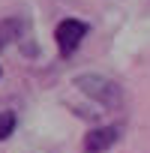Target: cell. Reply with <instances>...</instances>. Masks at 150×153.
Instances as JSON below:
<instances>
[{
    "label": "cell",
    "instance_id": "1",
    "mask_svg": "<svg viewBox=\"0 0 150 153\" xmlns=\"http://www.w3.org/2000/svg\"><path fill=\"white\" fill-rule=\"evenodd\" d=\"M75 87H78L87 99H93V102H99L102 108H111V111L123 108V102H126L123 87H120L114 78H108V75L84 72V75H78V78H75Z\"/></svg>",
    "mask_w": 150,
    "mask_h": 153
},
{
    "label": "cell",
    "instance_id": "5",
    "mask_svg": "<svg viewBox=\"0 0 150 153\" xmlns=\"http://www.w3.org/2000/svg\"><path fill=\"white\" fill-rule=\"evenodd\" d=\"M15 123H18V117H15L12 111H0V141L9 138V135L15 132Z\"/></svg>",
    "mask_w": 150,
    "mask_h": 153
},
{
    "label": "cell",
    "instance_id": "4",
    "mask_svg": "<svg viewBox=\"0 0 150 153\" xmlns=\"http://www.w3.org/2000/svg\"><path fill=\"white\" fill-rule=\"evenodd\" d=\"M24 30H27V21L24 18H18V15L3 18V21H0V51H3L6 45H12V42H18Z\"/></svg>",
    "mask_w": 150,
    "mask_h": 153
},
{
    "label": "cell",
    "instance_id": "2",
    "mask_svg": "<svg viewBox=\"0 0 150 153\" xmlns=\"http://www.w3.org/2000/svg\"><path fill=\"white\" fill-rule=\"evenodd\" d=\"M87 33H90V24H87V21H81V18H63V21L54 27V42H57L60 54L69 57V54H75V48L81 45V39H84Z\"/></svg>",
    "mask_w": 150,
    "mask_h": 153
},
{
    "label": "cell",
    "instance_id": "3",
    "mask_svg": "<svg viewBox=\"0 0 150 153\" xmlns=\"http://www.w3.org/2000/svg\"><path fill=\"white\" fill-rule=\"evenodd\" d=\"M117 138H120L117 126H93L84 135V153H105L117 144Z\"/></svg>",
    "mask_w": 150,
    "mask_h": 153
}]
</instances>
